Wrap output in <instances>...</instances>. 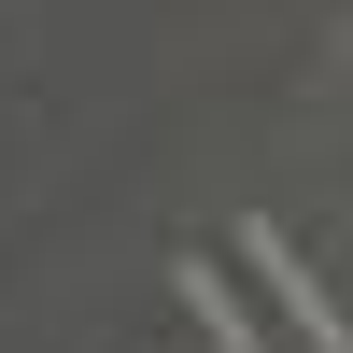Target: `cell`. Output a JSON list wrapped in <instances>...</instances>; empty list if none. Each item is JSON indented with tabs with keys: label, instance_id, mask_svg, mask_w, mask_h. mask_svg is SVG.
<instances>
[{
	"label": "cell",
	"instance_id": "obj_1",
	"mask_svg": "<svg viewBox=\"0 0 353 353\" xmlns=\"http://www.w3.org/2000/svg\"><path fill=\"white\" fill-rule=\"evenodd\" d=\"M184 297L212 311L241 353H339V339H325V311L297 297V269L269 254V226H226V241H198V254H184Z\"/></svg>",
	"mask_w": 353,
	"mask_h": 353
}]
</instances>
